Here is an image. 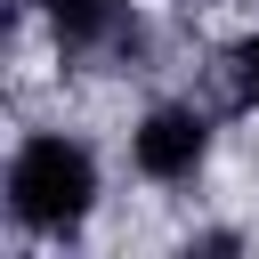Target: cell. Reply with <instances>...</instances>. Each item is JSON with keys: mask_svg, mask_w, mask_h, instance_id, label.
<instances>
[{"mask_svg": "<svg viewBox=\"0 0 259 259\" xmlns=\"http://www.w3.org/2000/svg\"><path fill=\"white\" fill-rule=\"evenodd\" d=\"M227 89H235V105H243V113H259V32L227 49Z\"/></svg>", "mask_w": 259, "mask_h": 259, "instance_id": "obj_4", "label": "cell"}, {"mask_svg": "<svg viewBox=\"0 0 259 259\" xmlns=\"http://www.w3.org/2000/svg\"><path fill=\"white\" fill-rule=\"evenodd\" d=\"M24 8H32V16H49L57 49H73V57H89V49L121 40V16H130V0H24Z\"/></svg>", "mask_w": 259, "mask_h": 259, "instance_id": "obj_3", "label": "cell"}, {"mask_svg": "<svg viewBox=\"0 0 259 259\" xmlns=\"http://www.w3.org/2000/svg\"><path fill=\"white\" fill-rule=\"evenodd\" d=\"M89 210H97V154L81 138H65V130H32L8 154V219L24 235L65 243Z\"/></svg>", "mask_w": 259, "mask_h": 259, "instance_id": "obj_1", "label": "cell"}, {"mask_svg": "<svg viewBox=\"0 0 259 259\" xmlns=\"http://www.w3.org/2000/svg\"><path fill=\"white\" fill-rule=\"evenodd\" d=\"M130 162L154 186H194L210 162V113L202 105H146L130 130Z\"/></svg>", "mask_w": 259, "mask_h": 259, "instance_id": "obj_2", "label": "cell"}]
</instances>
